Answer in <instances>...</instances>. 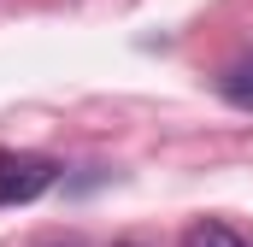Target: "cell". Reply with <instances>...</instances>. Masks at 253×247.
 Here are the masks:
<instances>
[{
  "label": "cell",
  "mask_w": 253,
  "mask_h": 247,
  "mask_svg": "<svg viewBox=\"0 0 253 247\" xmlns=\"http://www.w3.org/2000/svg\"><path fill=\"white\" fill-rule=\"evenodd\" d=\"M183 247H253L236 224H224V218H194L189 230H183Z\"/></svg>",
  "instance_id": "obj_2"
},
{
  "label": "cell",
  "mask_w": 253,
  "mask_h": 247,
  "mask_svg": "<svg viewBox=\"0 0 253 247\" xmlns=\"http://www.w3.org/2000/svg\"><path fill=\"white\" fill-rule=\"evenodd\" d=\"M53 177H59V165H53V159L0 147V206H24V200L47 194V188H53Z\"/></svg>",
  "instance_id": "obj_1"
},
{
  "label": "cell",
  "mask_w": 253,
  "mask_h": 247,
  "mask_svg": "<svg viewBox=\"0 0 253 247\" xmlns=\"http://www.w3.org/2000/svg\"><path fill=\"white\" fill-rule=\"evenodd\" d=\"M224 100H230V106H242V112H253V65L224 71Z\"/></svg>",
  "instance_id": "obj_3"
},
{
  "label": "cell",
  "mask_w": 253,
  "mask_h": 247,
  "mask_svg": "<svg viewBox=\"0 0 253 247\" xmlns=\"http://www.w3.org/2000/svg\"><path fill=\"white\" fill-rule=\"evenodd\" d=\"M36 247H88V242H77V236H42Z\"/></svg>",
  "instance_id": "obj_4"
},
{
  "label": "cell",
  "mask_w": 253,
  "mask_h": 247,
  "mask_svg": "<svg viewBox=\"0 0 253 247\" xmlns=\"http://www.w3.org/2000/svg\"><path fill=\"white\" fill-rule=\"evenodd\" d=\"M112 247H147V242H112Z\"/></svg>",
  "instance_id": "obj_5"
}]
</instances>
